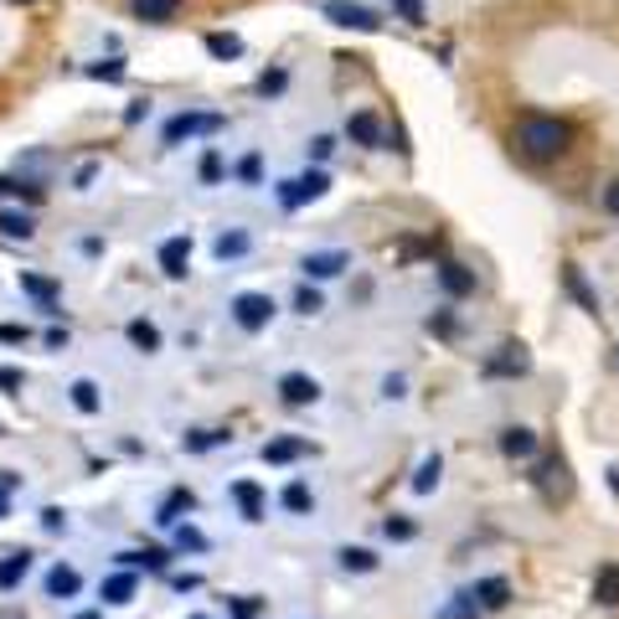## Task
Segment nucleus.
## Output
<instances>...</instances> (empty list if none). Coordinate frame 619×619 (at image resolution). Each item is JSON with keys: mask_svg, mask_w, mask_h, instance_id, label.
Returning a JSON list of instances; mask_svg holds the SVG:
<instances>
[{"mask_svg": "<svg viewBox=\"0 0 619 619\" xmlns=\"http://www.w3.org/2000/svg\"><path fill=\"white\" fill-rule=\"evenodd\" d=\"M176 11H181V0H130V16L145 26H166L176 21Z\"/></svg>", "mask_w": 619, "mask_h": 619, "instance_id": "obj_10", "label": "nucleus"}, {"mask_svg": "<svg viewBox=\"0 0 619 619\" xmlns=\"http://www.w3.org/2000/svg\"><path fill=\"white\" fill-rule=\"evenodd\" d=\"M11 186H16V176H0V197H5V191H11Z\"/></svg>", "mask_w": 619, "mask_h": 619, "instance_id": "obj_56", "label": "nucleus"}, {"mask_svg": "<svg viewBox=\"0 0 619 619\" xmlns=\"http://www.w3.org/2000/svg\"><path fill=\"white\" fill-rule=\"evenodd\" d=\"M233 320L243 325V331H264L268 320H274V300H268V295H237Z\"/></svg>", "mask_w": 619, "mask_h": 619, "instance_id": "obj_6", "label": "nucleus"}, {"mask_svg": "<svg viewBox=\"0 0 619 619\" xmlns=\"http://www.w3.org/2000/svg\"><path fill=\"white\" fill-rule=\"evenodd\" d=\"M26 341V325H0V346H21Z\"/></svg>", "mask_w": 619, "mask_h": 619, "instance_id": "obj_47", "label": "nucleus"}, {"mask_svg": "<svg viewBox=\"0 0 619 619\" xmlns=\"http://www.w3.org/2000/svg\"><path fill=\"white\" fill-rule=\"evenodd\" d=\"M233 434H218V429H197V434H186V450L201 454V450H218V444H228Z\"/></svg>", "mask_w": 619, "mask_h": 619, "instance_id": "obj_34", "label": "nucleus"}, {"mask_svg": "<svg viewBox=\"0 0 619 619\" xmlns=\"http://www.w3.org/2000/svg\"><path fill=\"white\" fill-rule=\"evenodd\" d=\"M170 588H176V594H191V588H201V578H197V573H176V578H170Z\"/></svg>", "mask_w": 619, "mask_h": 619, "instance_id": "obj_51", "label": "nucleus"}, {"mask_svg": "<svg viewBox=\"0 0 619 619\" xmlns=\"http://www.w3.org/2000/svg\"><path fill=\"white\" fill-rule=\"evenodd\" d=\"M501 454H506V460H532V454H537V434H532V429H521V423L501 429Z\"/></svg>", "mask_w": 619, "mask_h": 619, "instance_id": "obj_12", "label": "nucleus"}, {"mask_svg": "<svg viewBox=\"0 0 619 619\" xmlns=\"http://www.w3.org/2000/svg\"><path fill=\"white\" fill-rule=\"evenodd\" d=\"M248 253V233H222L218 237V258L228 264V258H243Z\"/></svg>", "mask_w": 619, "mask_h": 619, "instance_id": "obj_36", "label": "nucleus"}, {"mask_svg": "<svg viewBox=\"0 0 619 619\" xmlns=\"http://www.w3.org/2000/svg\"><path fill=\"white\" fill-rule=\"evenodd\" d=\"M295 310H300V316H320V295L310 285L300 289V295H295Z\"/></svg>", "mask_w": 619, "mask_h": 619, "instance_id": "obj_40", "label": "nucleus"}, {"mask_svg": "<svg viewBox=\"0 0 619 619\" xmlns=\"http://www.w3.org/2000/svg\"><path fill=\"white\" fill-rule=\"evenodd\" d=\"M84 588V578H78V568H67V563H57V568L47 573V594L52 599H73Z\"/></svg>", "mask_w": 619, "mask_h": 619, "instance_id": "obj_17", "label": "nucleus"}, {"mask_svg": "<svg viewBox=\"0 0 619 619\" xmlns=\"http://www.w3.org/2000/svg\"><path fill=\"white\" fill-rule=\"evenodd\" d=\"M0 233L16 237V243H32V237H36V218H32V212H0Z\"/></svg>", "mask_w": 619, "mask_h": 619, "instance_id": "obj_21", "label": "nucleus"}, {"mask_svg": "<svg viewBox=\"0 0 619 619\" xmlns=\"http://www.w3.org/2000/svg\"><path fill=\"white\" fill-rule=\"evenodd\" d=\"M0 387H5V393H21V372L16 367H0Z\"/></svg>", "mask_w": 619, "mask_h": 619, "instance_id": "obj_52", "label": "nucleus"}, {"mask_svg": "<svg viewBox=\"0 0 619 619\" xmlns=\"http://www.w3.org/2000/svg\"><path fill=\"white\" fill-rule=\"evenodd\" d=\"M103 604H130L134 599V568H124V573H114V578H103Z\"/></svg>", "mask_w": 619, "mask_h": 619, "instance_id": "obj_23", "label": "nucleus"}, {"mask_svg": "<svg viewBox=\"0 0 619 619\" xmlns=\"http://www.w3.org/2000/svg\"><path fill=\"white\" fill-rule=\"evenodd\" d=\"M233 501L243 506V521H264V490L253 486V480H237V486H233Z\"/></svg>", "mask_w": 619, "mask_h": 619, "instance_id": "obj_18", "label": "nucleus"}, {"mask_svg": "<svg viewBox=\"0 0 619 619\" xmlns=\"http://www.w3.org/2000/svg\"><path fill=\"white\" fill-rule=\"evenodd\" d=\"M11 490H16V475H0V521H5V511H11V501H5Z\"/></svg>", "mask_w": 619, "mask_h": 619, "instance_id": "obj_49", "label": "nucleus"}, {"mask_svg": "<svg viewBox=\"0 0 619 619\" xmlns=\"http://www.w3.org/2000/svg\"><path fill=\"white\" fill-rule=\"evenodd\" d=\"M186 264H191V237H166L161 243V274L166 279H186Z\"/></svg>", "mask_w": 619, "mask_h": 619, "instance_id": "obj_9", "label": "nucleus"}, {"mask_svg": "<svg viewBox=\"0 0 619 619\" xmlns=\"http://www.w3.org/2000/svg\"><path fill=\"white\" fill-rule=\"evenodd\" d=\"M279 501H285V511H316V496H310V486H305V480H289Z\"/></svg>", "mask_w": 619, "mask_h": 619, "instance_id": "obj_30", "label": "nucleus"}, {"mask_svg": "<svg viewBox=\"0 0 619 619\" xmlns=\"http://www.w3.org/2000/svg\"><path fill=\"white\" fill-rule=\"evenodd\" d=\"M11 5H36V0H11Z\"/></svg>", "mask_w": 619, "mask_h": 619, "instance_id": "obj_59", "label": "nucleus"}, {"mask_svg": "<svg viewBox=\"0 0 619 619\" xmlns=\"http://www.w3.org/2000/svg\"><path fill=\"white\" fill-rule=\"evenodd\" d=\"M207 52L228 63V57H243V42H237L233 32H207Z\"/></svg>", "mask_w": 619, "mask_h": 619, "instance_id": "obj_28", "label": "nucleus"}, {"mask_svg": "<svg viewBox=\"0 0 619 619\" xmlns=\"http://www.w3.org/2000/svg\"><path fill=\"white\" fill-rule=\"evenodd\" d=\"M26 573H32V553H5L0 557V588H5V594H11Z\"/></svg>", "mask_w": 619, "mask_h": 619, "instance_id": "obj_19", "label": "nucleus"}, {"mask_svg": "<svg viewBox=\"0 0 619 619\" xmlns=\"http://www.w3.org/2000/svg\"><path fill=\"white\" fill-rule=\"evenodd\" d=\"M511 145H517V155H527L532 166H553V161H563L573 145V124L557 114H517V124H511Z\"/></svg>", "mask_w": 619, "mask_h": 619, "instance_id": "obj_1", "label": "nucleus"}, {"mask_svg": "<svg viewBox=\"0 0 619 619\" xmlns=\"http://www.w3.org/2000/svg\"><path fill=\"white\" fill-rule=\"evenodd\" d=\"M439 475H444V460H439V454H429V460L419 465V475H413V490H419V496H429V490L439 486Z\"/></svg>", "mask_w": 619, "mask_h": 619, "instance_id": "obj_29", "label": "nucleus"}, {"mask_svg": "<svg viewBox=\"0 0 619 619\" xmlns=\"http://www.w3.org/2000/svg\"><path fill=\"white\" fill-rule=\"evenodd\" d=\"M341 568L346 573H372L377 568V557H372L367 548H346V553H341Z\"/></svg>", "mask_w": 619, "mask_h": 619, "instance_id": "obj_35", "label": "nucleus"}, {"mask_svg": "<svg viewBox=\"0 0 619 619\" xmlns=\"http://www.w3.org/2000/svg\"><path fill=\"white\" fill-rule=\"evenodd\" d=\"M439 285L450 289L454 300H465V295H475V274H469L465 264H454V258H450V264H439Z\"/></svg>", "mask_w": 619, "mask_h": 619, "instance_id": "obj_15", "label": "nucleus"}, {"mask_svg": "<svg viewBox=\"0 0 619 619\" xmlns=\"http://www.w3.org/2000/svg\"><path fill=\"white\" fill-rule=\"evenodd\" d=\"M253 615H258V599H237L233 604V619H253Z\"/></svg>", "mask_w": 619, "mask_h": 619, "instance_id": "obj_53", "label": "nucleus"}, {"mask_svg": "<svg viewBox=\"0 0 619 619\" xmlns=\"http://www.w3.org/2000/svg\"><path fill=\"white\" fill-rule=\"evenodd\" d=\"M480 615V599H475V588H465V594H454L444 609H439V619H475Z\"/></svg>", "mask_w": 619, "mask_h": 619, "instance_id": "obj_26", "label": "nucleus"}, {"mask_svg": "<svg viewBox=\"0 0 619 619\" xmlns=\"http://www.w3.org/2000/svg\"><path fill=\"white\" fill-rule=\"evenodd\" d=\"M475 599L486 604V609H501V604L511 599V584H506V578H486V584H475Z\"/></svg>", "mask_w": 619, "mask_h": 619, "instance_id": "obj_27", "label": "nucleus"}, {"mask_svg": "<svg viewBox=\"0 0 619 619\" xmlns=\"http://www.w3.org/2000/svg\"><path fill=\"white\" fill-rule=\"evenodd\" d=\"M609 490H615V496H619V465L609 469Z\"/></svg>", "mask_w": 619, "mask_h": 619, "instance_id": "obj_57", "label": "nucleus"}, {"mask_svg": "<svg viewBox=\"0 0 619 619\" xmlns=\"http://www.w3.org/2000/svg\"><path fill=\"white\" fill-rule=\"evenodd\" d=\"M42 527H47V532H63V527H67V517H63V511H57V506H47V511H42Z\"/></svg>", "mask_w": 619, "mask_h": 619, "instance_id": "obj_50", "label": "nucleus"}, {"mask_svg": "<svg viewBox=\"0 0 619 619\" xmlns=\"http://www.w3.org/2000/svg\"><path fill=\"white\" fill-rule=\"evenodd\" d=\"M393 5H398V16H402V21L423 26V0H393Z\"/></svg>", "mask_w": 619, "mask_h": 619, "instance_id": "obj_42", "label": "nucleus"}, {"mask_svg": "<svg viewBox=\"0 0 619 619\" xmlns=\"http://www.w3.org/2000/svg\"><path fill=\"white\" fill-rule=\"evenodd\" d=\"M21 289H26L32 300H42V310H47V316H57V285L36 279V274H21Z\"/></svg>", "mask_w": 619, "mask_h": 619, "instance_id": "obj_25", "label": "nucleus"}, {"mask_svg": "<svg viewBox=\"0 0 619 619\" xmlns=\"http://www.w3.org/2000/svg\"><path fill=\"white\" fill-rule=\"evenodd\" d=\"M119 563H124V568H151V573H161V568H166V553H161V548H145V553H119Z\"/></svg>", "mask_w": 619, "mask_h": 619, "instance_id": "obj_32", "label": "nucleus"}, {"mask_svg": "<svg viewBox=\"0 0 619 619\" xmlns=\"http://www.w3.org/2000/svg\"><path fill=\"white\" fill-rule=\"evenodd\" d=\"M191 490H170L166 496V506H161V511H155V521H161V527H181V511H191Z\"/></svg>", "mask_w": 619, "mask_h": 619, "instance_id": "obj_24", "label": "nucleus"}, {"mask_svg": "<svg viewBox=\"0 0 619 619\" xmlns=\"http://www.w3.org/2000/svg\"><path fill=\"white\" fill-rule=\"evenodd\" d=\"M191 619H212V615H191Z\"/></svg>", "mask_w": 619, "mask_h": 619, "instance_id": "obj_60", "label": "nucleus"}, {"mask_svg": "<svg viewBox=\"0 0 619 619\" xmlns=\"http://www.w3.org/2000/svg\"><path fill=\"white\" fill-rule=\"evenodd\" d=\"M352 264V258H346V253L335 248V253H310V258H305V274H310V279H335V274H341V268Z\"/></svg>", "mask_w": 619, "mask_h": 619, "instance_id": "obj_16", "label": "nucleus"}, {"mask_svg": "<svg viewBox=\"0 0 619 619\" xmlns=\"http://www.w3.org/2000/svg\"><path fill=\"white\" fill-rule=\"evenodd\" d=\"M145 114H151V99H134L130 109H124V124H140Z\"/></svg>", "mask_w": 619, "mask_h": 619, "instance_id": "obj_48", "label": "nucleus"}, {"mask_svg": "<svg viewBox=\"0 0 619 619\" xmlns=\"http://www.w3.org/2000/svg\"><path fill=\"white\" fill-rule=\"evenodd\" d=\"M335 155V140L331 134H316V140H310V161H331Z\"/></svg>", "mask_w": 619, "mask_h": 619, "instance_id": "obj_43", "label": "nucleus"}, {"mask_svg": "<svg viewBox=\"0 0 619 619\" xmlns=\"http://www.w3.org/2000/svg\"><path fill=\"white\" fill-rule=\"evenodd\" d=\"M346 134H352L356 145H367V151H383V145H387L383 119H377V114H352V119H346Z\"/></svg>", "mask_w": 619, "mask_h": 619, "instance_id": "obj_11", "label": "nucleus"}, {"mask_svg": "<svg viewBox=\"0 0 619 619\" xmlns=\"http://www.w3.org/2000/svg\"><path fill=\"white\" fill-rule=\"evenodd\" d=\"M93 176H99V166H84L78 176H73V186H78V191H88V181H93Z\"/></svg>", "mask_w": 619, "mask_h": 619, "instance_id": "obj_54", "label": "nucleus"}, {"mask_svg": "<svg viewBox=\"0 0 619 619\" xmlns=\"http://www.w3.org/2000/svg\"><path fill=\"white\" fill-rule=\"evenodd\" d=\"M222 130V114H176L166 124V145H181V140H191V134H218Z\"/></svg>", "mask_w": 619, "mask_h": 619, "instance_id": "obj_5", "label": "nucleus"}, {"mask_svg": "<svg viewBox=\"0 0 619 619\" xmlns=\"http://www.w3.org/2000/svg\"><path fill=\"white\" fill-rule=\"evenodd\" d=\"M176 548H181V553H201V548H207V537H201L197 527H176Z\"/></svg>", "mask_w": 619, "mask_h": 619, "instance_id": "obj_38", "label": "nucleus"}, {"mask_svg": "<svg viewBox=\"0 0 619 619\" xmlns=\"http://www.w3.org/2000/svg\"><path fill=\"white\" fill-rule=\"evenodd\" d=\"M222 176V161H218V151H207L201 155V181H218Z\"/></svg>", "mask_w": 619, "mask_h": 619, "instance_id": "obj_44", "label": "nucleus"}, {"mask_svg": "<svg viewBox=\"0 0 619 619\" xmlns=\"http://www.w3.org/2000/svg\"><path fill=\"white\" fill-rule=\"evenodd\" d=\"M130 341L140 352H161V331H155L151 320H130Z\"/></svg>", "mask_w": 619, "mask_h": 619, "instance_id": "obj_33", "label": "nucleus"}, {"mask_svg": "<svg viewBox=\"0 0 619 619\" xmlns=\"http://www.w3.org/2000/svg\"><path fill=\"white\" fill-rule=\"evenodd\" d=\"M279 398H285L289 408H305V402L320 398V383L305 377V372H285V377H279Z\"/></svg>", "mask_w": 619, "mask_h": 619, "instance_id": "obj_8", "label": "nucleus"}, {"mask_svg": "<svg viewBox=\"0 0 619 619\" xmlns=\"http://www.w3.org/2000/svg\"><path fill=\"white\" fill-rule=\"evenodd\" d=\"M563 285H568V295H573V300H578V305H584L588 316H599V295L588 289L584 268H578V264H563Z\"/></svg>", "mask_w": 619, "mask_h": 619, "instance_id": "obj_14", "label": "nucleus"}, {"mask_svg": "<svg viewBox=\"0 0 619 619\" xmlns=\"http://www.w3.org/2000/svg\"><path fill=\"white\" fill-rule=\"evenodd\" d=\"M604 212H609V218H619V181H609V186H604Z\"/></svg>", "mask_w": 619, "mask_h": 619, "instance_id": "obj_45", "label": "nucleus"}, {"mask_svg": "<svg viewBox=\"0 0 619 619\" xmlns=\"http://www.w3.org/2000/svg\"><path fill=\"white\" fill-rule=\"evenodd\" d=\"M594 604L599 609H619V563H604L594 573Z\"/></svg>", "mask_w": 619, "mask_h": 619, "instance_id": "obj_13", "label": "nucleus"}, {"mask_svg": "<svg viewBox=\"0 0 619 619\" xmlns=\"http://www.w3.org/2000/svg\"><path fill=\"white\" fill-rule=\"evenodd\" d=\"M537 486H542V496H548V501H557V496H568L573 490V480H568V465H563V460H542V465H537V475H532Z\"/></svg>", "mask_w": 619, "mask_h": 619, "instance_id": "obj_7", "label": "nucleus"}, {"mask_svg": "<svg viewBox=\"0 0 619 619\" xmlns=\"http://www.w3.org/2000/svg\"><path fill=\"white\" fill-rule=\"evenodd\" d=\"M47 170H52V151H32V155H21V161H16V176H21V181L47 186Z\"/></svg>", "mask_w": 619, "mask_h": 619, "instance_id": "obj_20", "label": "nucleus"}, {"mask_svg": "<svg viewBox=\"0 0 619 619\" xmlns=\"http://www.w3.org/2000/svg\"><path fill=\"white\" fill-rule=\"evenodd\" d=\"M320 11H325L335 26H346V32H377V26H383V16H377V11H367V5H352V0H325Z\"/></svg>", "mask_w": 619, "mask_h": 619, "instance_id": "obj_3", "label": "nucleus"}, {"mask_svg": "<svg viewBox=\"0 0 619 619\" xmlns=\"http://www.w3.org/2000/svg\"><path fill=\"white\" fill-rule=\"evenodd\" d=\"M88 78H99V84H124V63L109 57V63H88Z\"/></svg>", "mask_w": 619, "mask_h": 619, "instance_id": "obj_37", "label": "nucleus"}, {"mask_svg": "<svg viewBox=\"0 0 619 619\" xmlns=\"http://www.w3.org/2000/svg\"><path fill=\"white\" fill-rule=\"evenodd\" d=\"M285 84H289V78H285V67H274V73H264V78H258V93L268 99V93H279Z\"/></svg>", "mask_w": 619, "mask_h": 619, "instance_id": "obj_41", "label": "nucleus"}, {"mask_svg": "<svg viewBox=\"0 0 619 619\" xmlns=\"http://www.w3.org/2000/svg\"><path fill=\"white\" fill-rule=\"evenodd\" d=\"M73 408H78V413H99V383L78 377V383H73Z\"/></svg>", "mask_w": 619, "mask_h": 619, "instance_id": "obj_31", "label": "nucleus"}, {"mask_svg": "<svg viewBox=\"0 0 619 619\" xmlns=\"http://www.w3.org/2000/svg\"><path fill=\"white\" fill-rule=\"evenodd\" d=\"M300 454H310V444H305V439H274V444H264L268 465H289V460H300Z\"/></svg>", "mask_w": 619, "mask_h": 619, "instance_id": "obj_22", "label": "nucleus"}, {"mask_svg": "<svg viewBox=\"0 0 619 619\" xmlns=\"http://www.w3.org/2000/svg\"><path fill=\"white\" fill-rule=\"evenodd\" d=\"M237 181H258V155H243V161H237Z\"/></svg>", "mask_w": 619, "mask_h": 619, "instance_id": "obj_46", "label": "nucleus"}, {"mask_svg": "<svg viewBox=\"0 0 619 619\" xmlns=\"http://www.w3.org/2000/svg\"><path fill=\"white\" fill-rule=\"evenodd\" d=\"M47 346H52V352H63V346H67V331H57V325H52V331H47Z\"/></svg>", "mask_w": 619, "mask_h": 619, "instance_id": "obj_55", "label": "nucleus"}, {"mask_svg": "<svg viewBox=\"0 0 619 619\" xmlns=\"http://www.w3.org/2000/svg\"><path fill=\"white\" fill-rule=\"evenodd\" d=\"M325 186H331L325 170H305V176H295V181H279V207H285V212H300L305 201L325 197Z\"/></svg>", "mask_w": 619, "mask_h": 619, "instance_id": "obj_2", "label": "nucleus"}, {"mask_svg": "<svg viewBox=\"0 0 619 619\" xmlns=\"http://www.w3.org/2000/svg\"><path fill=\"white\" fill-rule=\"evenodd\" d=\"M73 619H103V615H99V609H84V615H73Z\"/></svg>", "mask_w": 619, "mask_h": 619, "instance_id": "obj_58", "label": "nucleus"}, {"mask_svg": "<svg viewBox=\"0 0 619 619\" xmlns=\"http://www.w3.org/2000/svg\"><path fill=\"white\" fill-rule=\"evenodd\" d=\"M383 532L393 537V542H408V537L419 532V527H413V521H408V517H387V521H383Z\"/></svg>", "mask_w": 619, "mask_h": 619, "instance_id": "obj_39", "label": "nucleus"}, {"mask_svg": "<svg viewBox=\"0 0 619 619\" xmlns=\"http://www.w3.org/2000/svg\"><path fill=\"white\" fill-rule=\"evenodd\" d=\"M527 372H532V356H527V346H521V341L496 346V356L486 362V377H527Z\"/></svg>", "mask_w": 619, "mask_h": 619, "instance_id": "obj_4", "label": "nucleus"}]
</instances>
